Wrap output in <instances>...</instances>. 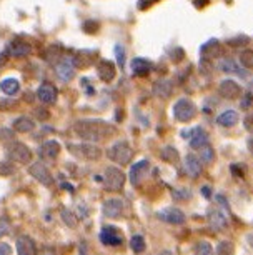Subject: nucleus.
<instances>
[{
    "label": "nucleus",
    "instance_id": "37",
    "mask_svg": "<svg viewBox=\"0 0 253 255\" xmlns=\"http://www.w3.org/2000/svg\"><path fill=\"white\" fill-rule=\"evenodd\" d=\"M12 254V249L8 244H0V255H10Z\"/></svg>",
    "mask_w": 253,
    "mask_h": 255
},
{
    "label": "nucleus",
    "instance_id": "46",
    "mask_svg": "<svg viewBox=\"0 0 253 255\" xmlns=\"http://www.w3.org/2000/svg\"><path fill=\"white\" fill-rule=\"evenodd\" d=\"M42 255H55L54 252H52V250H45V252L44 254H42Z\"/></svg>",
    "mask_w": 253,
    "mask_h": 255
},
{
    "label": "nucleus",
    "instance_id": "27",
    "mask_svg": "<svg viewBox=\"0 0 253 255\" xmlns=\"http://www.w3.org/2000/svg\"><path fill=\"white\" fill-rule=\"evenodd\" d=\"M130 247L135 254H142L145 252V239L142 237V235H133V237L130 239Z\"/></svg>",
    "mask_w": 253,
    "mask_h": 255
},
{
    "label": "nucleus",
    "instance_id": "34",
    "mask_svg": "<svg viewBox=\"0 0 253 255\" xmlns=\"http://www.w3.org/2000/svg\"><path fill=\"white\" fill-rule=\"evenodd\" d=\"M8 230H10V222L7 219H0V239L8 234Z\"/></svg>",
    "mask_w": 253,
    "mask_h": 255
},
{
    "label": "nucleus",
    "instance_id": "26",
    "mask_svg": "<svg viewBox=\"0 0 253 255\" xmlns=\"http://www.w3.org/2000/svg\"><path fill=\"white\" fill-rule=\"evenodd\" d=\"M162 158H164L165 162L176 163V162L180 160V155H178V152H176V148H173V147H165L164 150H162Z\"/></svg>",
    "mask_w": 253,
    "mask_h": 255
},
{
    "label": "nucleus",
    "instance_id": "41",
    "mask_svg": "<svg viewBox=\"0 0 253 255\" xmlns=\"http://www.w3.org/2000/svg\"><path fill=\"white\" fill-rule=\"evenodd\" d=\"M202 194H203V197H207V199H208V197L212 195V190H210V187H203V189H202Z\"/></svg>",
    "mask_w": 253,
    "mask_h": 255
},
{
    "label": "nucleus",
    "instance_id": "31",
    "mask_svg": "<svg viewBox=\"0 0 253 255\" xmlns=\"http://www.w3.org/2000/svg\"><path fill=\"white\" fill-rule=\"evenodd\" d=\"M240 62L247 69H253V52L252 50H243L240 54Z\"/></svg>",
    "mask_w": 253,
    "mask_h": 255
},
{
    "label": "nucleus",
    "instance_id": "33",
    "mask_svg": "<svg viewBox=\"0 0 253 255\" xmlns=\"http://www.w3.org/2000/svg\"><path fill=\"white\" fill-rule=\"evenodd\" d=\"M115 54H117V60H118V65L123 67L125 65V50H123V47L120 44L115 45Z\"/></svg>",
    "mask_w": 253,
    "mask_h": 255
},
{
    "label": "nucleus",
    "instance_id": "24",
    "mask_svg": "<svg viewBox=\"0 0 253 255\" xmlns=\"http://www.w3.org/2000/svg\"><path fill=\"white\" fill-rule=\"evenodd\" d=\"M0 90L5 95H15L20 90V84L17 79H3L0 82Z\"/></svg>",
    "mask_w": 253,
    "mask_h": 255
},
{
    "label": "nucleus",
    "instance_id": "16",
    "mask_svg": "<svg viewBox=\"0 0 253 255\" xmlns=\"http://www.w3.org/2000/svg\"><path fill=\"white\" fill-rule=\"evenodd\" d=\"M57 95H59V92H57L55 85L49 84V82L42 84L39 90H37V97H39L40 102H44V104H55Z\"/></svg>",
    "mask_w": 253,
    "mask_h": 255
},
{
    "label": "nucleus",
    "instance_id": "14",
    "mask_svg": "<svg viewBox=\"0 0 253 255\" xmlns=\"http://www.w3.org/2000/svg\"><path fill=\"white\" fill-rule=\"evenodd\" d=\"M15 249L18 255H37L35 240L32 237H28V235H20V237L17 239Z\"/></svg>",
    "mask_w": 253,
    "mask_h": 255
},
{
    "label": "nucleus",
    "instance_id": "12",
    "mask_svg": "<svg viewBox=\"0 0 253 255\" xmlns=\"http://www.w3.org/2000/svg\"><path fill=\"white\" fill-rule=\"evenodd\" d=\"M102 212L105 217L108 219H118L123 214V202L120 199H108L105 200V204L102 207Z\"/></svg>",
    "mask_w": 253,
    "mask_h": 255
},
{
    "label": "nucleus",
    "instance_id": "2",
    "mask_svg": "<svg viewBox=\"0 0 253 255\" xmlns=\"http://www.w3.org/2000/svg\"><path fill=\"white\" fill-rule=\"evenodd\" d=\"M107 155L112 162H115L117 165L125 167L132 162L133 157V148L127 140H118L107 150Z\"/></svg>",
    "mask_w": 253,
    "mask_h": 255
},
{
    "label": "nucleus",
    "instance_id": "17",
    "mask_svg": "<svg viewBox=\"0 0 253 255\" xmlns=\"http://www.w3.org/2000/svg\"><path fill=\"white\" fill-rule=\"evenodd\" d=\"M218 92L223 99H235L242 95V87L235 80H223L220 87H218Z\"/></svg>",
    "mask_w": 253,
    "mask_h": 255
},
{
    "label": "nucleus",
    "instance_id": "39",
    "mask_svg": "<svg viewBox=\"0 0 253 255\" xmlns=\"http://www.w3.org/2000/svg\"><path fill=\"white\" fill-rule=\"evenodd\" d=\"M13 132L8 130V128H0V138H12Z\"/></svg>",
    "mask_w": 253,
    "mask_h": 255
},
{
    "label": "nucleus",
    "instance_id": "30",
    "mask_svg": "<svg viewBox=\"0 0 253 255\" xmlns=\"http://www.w3.org/2000/svg\"><path fill=\"white\" fill-rule=\"evenodd\" d=\"M195 255H215L212 244H210V242H205V240H202V242H198V244H197V247H195Z\"/></svg>",
    "mask_w": 253,
    "mask_h": 255
},
{
    "label": "nucleus",
    "instance_id": "25",
    "mask_svg": "<svg viewBox=\"0 0 253 255\" xmlns=\"http://www.w3.org/2000/svg\"><path fill=\"white\" fill-rule=\"evenodd\" d=\"M132 70L135 75H147L152 70V65H150V62H147L143 59H135V60H132Z\"/></svg>",
    "mask_w": 253,
    "mask_h": 255
},
{
    "label": "nucleus",
    "instance_id": "13",
    "mask_svg": "<svg viewBox=\"0 0 253 255\" xmlns=\"http://www.w3.org/2000/svg\"><path fill=\"white\" fill-rule=\"evenodd\" d=\"M55 74L62 82H70L75 75V64L72 59H64L55 67Z\"/></svg>",
    "mask_w": 253,
    "mask_h": 255
},
{
    "label": "nucleus",
    "instance_id": "32",
    "mask_svg": "<svg viewBox=\"0 0 253 255\" xmlns=\"http://www.w3.org/2000/svg\"><path fill=\"white\" fill-rule=\"evenodd\" d=\"M220 69L223 72H238L240 75H243V72L238 70V65L233 60H223V62H220Z\"/></svg>",
    "mask_w": 253,
    "mask_h": 255
},
{
    "label": "nucleus",
    "instance_id": "45",
    "mask_svg": "<svg viewBox=\"0 0 253 255\" xmlns=\"http://www.w3.org/2000/svg\"><path fill=\"white\" fill-rule=\"evenodd\" d=\"M160 255H173V254H171L170 250H164V252H162Z\"/></svg>",
    "mask_w": 253,
    "mask_h": 255
},
{
    "label": "nucleus",
    "instance_id": "44",
    "mask_svg": "<svg viewBox=\"0 0 253 255\" xmlns=\"http://www.w3.org/2000/svg\"><path fill=\"white\" fill-rule=\"evenodd\" d=\"M247 240H248V244H250L252 247H253V234H250V235H248V239H247Z\"/></svg>",
    "mask_w": 253,
    "mask_h": 255
},
{
    "label": "nucleus",
    "instance_id": "35",
    "mask_svg": "<svg viewBox=\"0 0 253 255\" xmlns=\"http://www.w3.org/2000/svg\"><path fill=\"white\" fill-rule=\"evenodd\" d=\"M190 190H187V189H175L173 190V197L175 199H190Z\"/></svg>",
    "mask_w": 253,
    "mask_h": 255
},
{
    "label": "nucleus",
    "instance_id": "22",
    "mask_svg": "<svg viewBox=\"0 0 253 255\" xmlns=\"http://www.w3.org/2000/svg\"><path fill=\"white\" fill-rule=\"evenodd\" d=\"M35 128V122L30 117H18L13 122V130L20 132V133H28Z\"/></svg>",
    "mask_w": 253,
    "mask_h": 255
},
{
    "label": "nucleus",
    "instance_id": "10",
    "mask_svg": "<svg viewBox=\"0 0 253 255\" xmlns=\"http://www.w3.org/2000/svg\"><path fill=\"white\" fill-rule=\"evenodd\" d=\"M159 219L164 220L167 224H173V225H180L185 222V214L180 209H176V207H169V209H164L160 210L159 214Z\"/></svg>",
    "mask_w": 253,
    "mask_h": 255
},
{
    "label": "nucleus",
    "instance_id": "28",
    "mask_svg": "<svg viewBox=\"0 0 253 255\" xmlns=\"http://www.w3.org/2000/svg\"><path fill=\"white\" fill-rule=\"evenodd\" d=\"M235 254V247L230 240H222L217 245V255H233Z\"/></svg>",
    "mask_w": 253,
    "mask_h": 255
},
{
    "label": "nucleus",
    "instance_id": "42",
    "mask_svg": "<svg viewBox=\"0 0 253 255\" xmlns=\"http://www.w3.org/2000/svg\"><path fill=\"white\" fill-rule=\"evenodd\" d=\"M247 145H248V150H250V153L253 155V135L248 138V142H247Z\"/></svg>",
    "mask_w": 253,
    "mask_h": 255
},
{
    "label": "nucleus",
    "instance_id": "21",
    "mask_svg": "<svg viewBox=\"0 0 253 255\" xmlns=\"http://www.w3.org/2000/svg\"><path fill=\"white\" fill-rule=\"evenodd\" d=\"M98 75L103 82H112L115 79V65L108 60H102L98 64Z\"/></svg>",
    "mask_w": 253,
    "mask_h": 255
},
{
    "label": "nucleus",
    "instance_id": "5",
    "mask_svg": "<svg viewBox=\"0 0 253 255\" xmlns=\"http://www.w3.org/2000/svg\"><path fill=\"white\" fill-rule=\"evenodd\" d=\"M7 155L10 160L17 163H28L32 162V152L25 143L22 142H10L7 143Z\"/></svg>",
    "mask_w": 253,
    "mask_h": 255
},
{
    "label": "nucleus",
    "instance_id": "6",
    "mask_svg": "<svg viewBox=\"0 0 253 255\" xmlns=\"http://www.w3.org/2000/svg\"><path fill=\"white\" fill-rule=\"evenodd\" d=\"M195 115H197V107L192 100L188 99H180L178 102L173 105V117L178 122H190Z\"/></svg>",
    "mask_w": 253,
    "mask_h": 255
},
{
    "label": "nucleus",
    "instance_id": "47",
    "mask_svg": "<svg viewBox=\"0 0 253 255\" xmlns=\"http://www.w3.org/2000/svg\"><path fill=\"white\" fill-rule=\"evenodd\" d=\"M80 255H85V252H84V249H82V250H80Z\"/></svg>",
    "mask_w": 253,
    "mask_h": 255
},
{
    "label": "nucleus",
    "instance_id": "29",
    "mask_svg": "<svg viewBox=\"0 0 253 255\" xmlns=\"http://www.w3.org/2000/svg\"><path fill=\"white\" fill-rule=\"evenodd\" d=\"M200 160L205 162V163H212L215 160V150L210 147V143L200 148Z\"/></svg>",
    "mask_w": 253,
    "mask_h": 255
},
{
    "label": "nucleus",
    "instance_id": "20",
    "mask_svg": "<svg viewBox=\"0 0 253 255\" xmlns=\"http://www.w3.org/2000/svg\"><path fill=\"white\" fill-rule=\"evenodd\" d=\"M208 145V133L202 127H195L192 130V138H190V147L192 148H202Z\"/></svg>",
    "mask_w": 253,
    "mask_h": 255
},
{
    "label": "nucleus",
    "instance_id": "9",
    "mask_svg": "<svg viewBox=\"0 0 253 255\" xmlns=\"http://www.w3.org/2000/svg\"><path fill=\"white\" fill-rule=\"evenodd\" d=\"M100 242L103 245H112V247H115V245H122L123 235L118 232V229L113 227V225H103L102 230H100Z\"/></svg>",
    "mask_w": 253,
    "mask_h": 255
},
{
    "label": "nucleus",
    "instance_id": "38",
    "mask_svg": "<svg viewBox=\"0 0 253 255\" xmlns=\"http://www.w3.org/2000/svg\"><path fill=\"white\" fill-rule=\"evenodd\" d=\"M15 102L12 100H0V110H8V107H13Z\"/></svg>",
    "mask_w": 253,
    "mask_h": 255
},
{
    "label": "nucleus",
    "instance_id": "11",
    "mask_svg": "<svg viewBox=\"0 0 253 255\" xmlns=\"http://www.w3.org/2000/svg\"><path fill=\"white\" fill-rule=\"evenodd\" d=\"M183 167H185V172H187L188 177H192V179H198L200 175H202V162H200L198 157H195L193 153H187L183 158Z\"/></svg>",
    "mask_w": 253,
    "mask_h": 255
},
{
    "label": "nucleus",
    "instance_id": "3",
    "mask_svg": "<svg viewBox=\"0 0 253 255\" xmlns=\"http://www.w3.org/2000/svg\"><path fill=\"white\" fill-rule=\"evenodd\" d=\"M125 180H127L125 174H123V172L118 167L112 165V167L105 168L103 185H105V189H107L108 192H118V190H122L123 185H125Z\"/></svg>",
    "mask_w": 253,
    "mask_h": 255
},
{
    "label": "nucleus",
    "instance_id": "1",
    "mask_svg": "<svg viewBox=\"0 0 253 255\" xmlns=\"http://www.w3.org/2000/svg\"><path fill=\"white\" fill-rule=\"evenodd\" d=\"M74 132L77 133V137H80L82 140L93 143L105 140V138L112 137L117 132L115 125L105 122V120L98 119H87V120H77L74 124Z\"/></svg>",
    "mask_w": 253,
    "mask_h": 255
},
{
    "label": "nucleus",
    "instance_id": "19",
    "mask_svg": "<svg viewBox=\"0 0 253 255\" xmlns=\"http://www.w3.org/2000/svg\"><path fill=\"white\" fill-rule=\"evenodd\" d=\"M7 52L12 57H27V55H30L32 47L23 40H12L7 47Z\"/></svg>",
    "mask_w": 253,
    "mask_h": 255
},
{
    "label": "nucleus",
    "instance_id": "43",
    "mask_svg": "<svg viewBox=\"0 0 253 255\" xmlns=\"http://www.w3.org/2000/svg\"><path fill=\"white\" fill-rule=\"evenodd\" d=\"M7 62V55L5 54H0V67H3Z\"/></svg>",
    "mask_w": 253,
    "mask_h": 255
},
{
    "label": "nucleus",
    "instance_id": "23",
    "mask_svg": "<svg viewBox=\"0 0 253 255\" xmlns=\"http://www.w3.org/2000/svg\"><path fill=\"white\" fill-rule=\"evenodd\" d=\"M217 122L218 125H222V127H233V125L238 122V114L235 110H227V112L218 115Z\"/></svg>",
    "mask_w": 253,
    "mask_h": 255
},
{
    "label": "nucleus",
    "instance_id": "36",
    "mask_svg": "<svg viewBox=\"0 0 253 255\" xmlns=\"http://www.w3.org/2000/svg\"><path fill=\"white\" fill-rule=\"evenodd\" d=\"M245 128L250 133H253V114L247 115V117H245Z\"/></svg>",
    "mask_w": 253,
    "mask_h": 255
},
{
    "label": "nucleus",
    "instance_id": "15",
    "mask_svg": "<svg viewBox=\"0 0 253 255\" xmlns=\"http://www.w3.org/2000/svg\"><path fill=\"white\" fill-rule=\"evenodd\" d=\"M60 153V143L57 140H47L40 145L39 155L44 158V160H55Z\"/></svg>",
    "mask_w": 253,
    "mask_h": 255
},
{
    "label": "nucleus",
    "instance_id": "4",
    "mask_svg": "<svg viewBox=\"0 0 253 255\" xmlns=\"http://www.w3.org/2000/svg\"><path fill=\"white\" fill-rule=\"evenodd\" d=\"M69 150L72 155L82 158V160H98L100 157H102V148H98L97 145H93V143H77V145H74V143H70L69 145Z\"/></svg>",
    "mask_w": 253,
    "mask_h": 255
},
{
    "label": "nucleus",
    "instance_id": "40",
    "mask_svg": "<svg viewBox=\"0 0 253 255\" xmlns=\"http://www.w3.org/2000/svg\"><path fill=\"white\" fill-rule=\"evenodd\" d=\"M252 104H253V97H252V94H247V97L243 99V102H242V107L245 109L247 105H248V107H250Z\"/></svg>",
    "mask_w": 253,
    "mask_h": 255
},
{
    "label": "nucleus",
    "instance_id": "18",
    "mask_svg": "<svg viewBox=\"0 0 253 255\" xmlns=\"http://www.w3.org/2000/svg\"><path fill=\"white\" fill-rule=\"evenodd\" d=\"M149 168V160L143 158V160L133 163L130 167V174H128V179H130V184L132 185H138L142 180V177L145 175V170Z\"/></svg>",
    "mask_w": 253,
    "mask_h": 255
},
{
    "label": "nucleus",
    "instance_id": "7",
    "mask_svg": "<svg viewBox=\"0 0 253 255\" xmlns=\"http://www.w3.org/2000/svg\"><path fill=\"white\" fill-rule=\"evenodd\" d=\"M28 174H30L35 180H39L42 185H45V187L54 185V177H52L49 168H47L44 163H40V162L30 163V165H28Z\"/></svg>",
    "mask_w": 253,
    "mask_h": 255
},
{
    "label": "nucleus",
    "instance_id": "8",
    "mask_svg": "<svg viewBox=\"0 0 253 255\" xmlns=\"http://www.w3.org/2000/svg\"><path fill=\"white\" fill-rule=\"evenodd\" d=\"M207 220H208V225L212 227L213 230L217 232H222V230H227L228 229V220H227V215L225 212L218 207H212L207 214Z\"/></svg>",
    "mask_w": 253,
    "mask_h": 255
}]
</instances>
